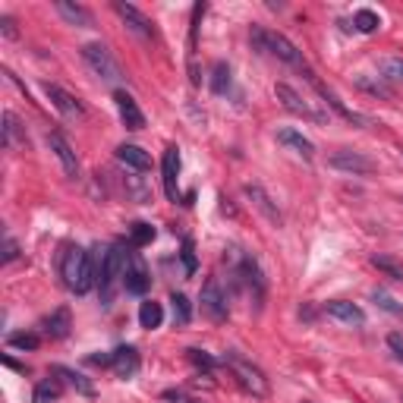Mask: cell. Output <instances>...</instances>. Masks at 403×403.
<instances>
[{
	"instance_id": "obj_4",
	"label": "cell",
	"mask_w": 403,
	"mask_h": 403,
	"mask_svg": "<svg viewBox=\"0 0 403 403\" xmlns=\"http://www.w3.org/2000/svg\"><path fill=\"white\" fill-rule=\"evenodd\" d=\"M221 362L230 369V375L237 378V385L243 387L246 394H252V397H265L268 394V378L262 375V369L249 362L246 356H240L237 350H227V353L221 356Z\"/></svg>"
},
{
	"instance_id": "obj_7",
	"label": "cell",
	"mask_w": 403,
	"mask_h": 403,
	"mask_svg": "<svg viewBox=\"0 0 403 403\" xmlns=\"http://www.w3.org/2000/svg\"><path fill=\"white\" fill-rule=\"evenodd\" d=\"M151 287V274H149V265L145 259L129 249V262H127V274H123V290L133 293V296H145V290Z\"/></svg>"
},
{
	"instance_id": "obj_37",
	"label": "cell",
	"mask_w": 403,
	"mask_h": 403,
	"mask_svg": "<svg viewBox=\"0 0 403 403\" xmlns=\"http://www.w3.org/2000/svg\"><path fill=\"white\" fill-rule=\"evenodd\" d=\"M161 397H164L167 403H202V400H195V397H189L186 391H164L161 394Z\"/></svg>"
},
{
	"instance_id": "obj_13",
	"label": "cell",
	"mask_w": 403,
	"mask_h": 403,
	"mask_svg": "<svg viewBox=\"0 0 403 403\" xmlns=\"http://www.w3.org/2000/svg\"><path fill=\"white\" fill-rule=\"evenodd\" d=\"M114 101H117V111H120L123 127H127V129H133V133H139V129H145V114L139 111V104H136V98H133V95H127L123 89H117Z\"/></svg>"
},
{
	"instance_id": "obj_3",
	"label": "cell",
	"mask_w": 403,
	"mask_h": 403,
	"mask_svg": "<svg viewBox=\"0 0 403 403\" xmlns=\"http://www.w3.org/2000/svg\"><path fill=\"white\" fill-rule=\"evenodd\" d=\"M129 249H133V246H127V243H111V246H107L104 268H101V274H98V290H101L104 306H111L114 296H117V290L123 287V274H127Z\"/></svg>"
},
{
	"instance_id": "obj_16",
	"label": "cell",
	"mask_w": 403,
	"mask_h": 403,
	"mask_svg": "<svg viewBox=\"0 0 403 403\" xmlns=\"http://www.w3.org/2000/svg\"><path fill=\"white\" fill-rule=\"evenodd\" d=\"M48 145H50V151L57 155V161L63 164V173L76 180V177H79V161H76V151H72V145H70L60 133H50V136H48Z\"/></svg>"
},
{
	"instance_id": "obj_28",
	"label": "cell",
	"mask_w": 403,
	"mask_h": 403,
	"mask_svg": "<svg viewBox=\"0 0 403 403\" xmlns=\"http://www.w3.org/2000/svg\"><path fill=\"white\" fill-rule=\"evenodd\" d=\"M60 397V378H45V381H38V387H35V403H50V400H57Z\"/></svg>"
},
{
	"instance_id": "obj_25",
	"label": "cell",
	"mask_w": 403,
	"mask_h": 403,
	"mask_svg": "<svg viewBox=\"0 0 403 403\" xmlns=\"http://www.w3.org/2000/svg\"><path fill=\"white\" fill-rule=\"evenodd\" d=\"M353 82H356V89L375 95V98H394V89H391V85H387L381 76H378V79H372V76H356Z\"/></svg>"
},
{
	"instance_id": "obj_39",
	"label": "cell",
	"mask_w": 403,
	"mask_h": 403,
	"mask_svg": "<svg viewBox=\"0 0 403 403\" xmlns=\"http://www.w3.org/2000/svg\"><path fill=\"white\" fill-rule=\"evenodd\" d=\"M387 347H391L394 356L403 362V334H387Z\"/></svg>"
},
{
	"instance_id": "obj_22",
	"label": "cell",
	"mask_w": 403,
	"mask_h": 403,
	"mask_svg": "<svg viewBox=\"0 0 403 403\" xmlns=\"http://www.w3.org/2000/svg\"><path fill=\"white\" fill-rule=\"evenodd\" d=\"M4 145L6 149H26V133L19 127V117L13 111L4 114Z\"/></svg>"
},
{
	"instance_id": "obj_2",
	"label": "cell",
	"mask_w": 403,
	"mask_h": 403,
	"mask_svg": "<svg viewBox=\"0 0 403 403\" xmlns=\"http://www.w3.org/2000/svg\"><path fill=\"white\" fill-rule=\"evenodd\" d=\"M252 45L255 50H262V54H271V57H277L281 63H287V67L293 70H299V72H306L309 70V63H306V57H303V50H299L293 41L287 38V35H281V32H271V28H262V26H252Z\"/></svg>"
},
{
	"instance_id": "obj_10",
	"label": "cell",
	"mask_w": 403,
	"mask_h": 403,
	"mask_svg": "<svg viewBox=\"0 0 403 403\" xmlns=\"http://www.w3.org/2000/svg\"><path fill=\"white\" fill-rule=\"evenodd\" d=\"M177 177H180V149L171 145V149L164 151V161H161V183H164V193L171 202H180Z\"/></svg>"
},
{
	"instance_id": "obj_35",
	"label": "cell",
	"mask_w": 403,
	"mask_h": 403,
	"mask_svg": "<svg viewBox=\"0 0 403 403\" xmlns=\"http://www.w3.org/2000/svg\"><path fill=\"white\" fill-rule=\"evenodd\" d=\"M180 262H183V271H186L189 277H193L195 271H199V259H195V246H193V240H183Z\"/></svg>"
},
{
	"instance_id": "obj_9",
	"label": "cell",
	"mask_w": 403,
	"mask_h": 403,
	"mask_svg": "<svg viewBox=\"0 0 403 403\" xmlns=\"http://www.w3.org/2000/svg\"><path fill=\"white\" fill-rule=\"evenodd\" d=\"M331 167L334 171L350 173V177H369V173L375 171V161L359 155V151H353V149H340V151H334L331 155Z\"/></svg>"
},
{
	"instance_id": "obj_40",
	"label": "cell",
	"mask_w": 403,
	"mask_h": 403,
	"mask_svg": "<svg viewBox=\"0 0 403 403\" xmlns=\"http://www.w3.org/2000/svg\"><path fill=\"white\" fill-rule=\"evenodd\" d=\"M0 32L6 35V38H16V23H13V16H0Z\"/></svg>"
},
{
	"instance_id": "obj_20",
	"label": "cell",
	"mask_w": 403,
	"mask_h": 403,
	"mask_svg": "<svg viewBox=\"0 0 403 403\" xmlns=\"http://www.w3.org/2000/svg\"><path fill=\"white\" fill-rule=\"evenodd\" d=\"M50 375H57L60 381H67L70 387H76L79 394H82V397H95V385L85 375H79V372H72V369H67V365H54V369H50Z\"/></svg>"
},
{
	"instance_id": "obj_31",
	"label": "cell",
	"mask_w": 403,
	"mask_h": 403,
	"mask_svg": "<svg viewBox=\"0 0 403 403\" xmlns=\"http://www.w3.org/2000/svg\"><path fill=\"white\" fill-rule=\"evenodd\" d=\"M381 79L385 82H403V57H385L381 60Z\"/></svg>"
},
{
	"instance_id": "obj_18",
	"label": "cell",
	"mask_w": 403,
	"mask_h": 403,
	"mask_svg": "<svg viewBox=\"0 0 403 403\" xmlns=\"http://www.w3.org/2000/svg\"><path fill=\"white\" fill-rule=\"evenodd\" d=\"M117 161H120L123 167H129V171H136V173H145L151 167V158H149V151H142L139 145H117Z\"/></svg>"
},
{
	"instance_id": "obj_32",
	"label": "cell",
	"mask_w": 403,
	"mask_h": 403,
	"mask_svg": "<svg viewBox=\"0 0 403 403\" xmlns=\"http://www.w3.org/2000/svg\"><path fill=\"white\" fill-rule=\"evenodd\" d=\"M378 26H381V19H378V13H372V10H359L353 16V28L356 32H362V35L378 32Z\"/></svg>"
},
{
	"instance_id": "obj_8",
	"label": "cell",
	"mask_w": 403,
	"mask_h": 403,
	"mask_svg": "<svg viewBox=\"0 0 403 403\" xmlns=\"http://www.w3.org/2000/svg\"><path fill=\"white\" fill-rule=\"evenodd\" d=\"M199 303H202V312L208 315L211 321H224V318H227V312H230V309H227V293L221 290L217 277H208V281H205Z\"/></svg>"
},
{
	"instance_id": "obj_36",
	"label": "cell",
	"mask_w": 403,
	"mask_h": 403,
	"mask_svg": "<svg viewBox=\"0 0 403 403\" xmlns=\"http://www.w3.org/2000/svg\"><path fill=\"white\" fill-rule=\"evenodd\" d=\"M6 343H10L13 350H35L41 340H38V334H10Z\"/></svg>"
},
{
	"instance_id": "obj_34",
	"label": "cell",
	"mask_w": 403,
	"mask_h": 403,
	"mask_svg": "<svg viewBox=\"0 0 403 403\" xmlns=\"http://www.w3.org/2000/svg\"><path fill=\"white\" fill-rule=\"evenodd\" d=\"M372 299H375L378 309H385V312H391V315H397V318H403V303H397V299H394L391 293L375 290V293H372Z\"/></svg>"
},
{
	"instance_id": "obj_29",
	"label": "cell",
	"mask_w": 403,
	"mask_h": 403,
	"mask_svg": "<svg viewBox=\"0 0 403 403\" xmlns=\"http://www.w3.org/2000/svg\"><path fill=\"white\" fill-rule=\"evenodd\" d=\"M372 265H375L378 271H385L387 277H394V281H403V265L397 259H391V255L375 252V255H372Z\"/></svg>"
},
{
	"instance_id": "obj_14",
	"label": "cell",
	"mask_w": 403,
	"mask_h": 403,
	"mask_svg": "<svg viewBox=\"0 0 403 403\" xmlns=\"http://www.w3.org/2000/svg\"><path fill=\"white\" fill-rule=\"evenodd\" d=\"M325 312L340 321V325H350V328L365 325V312L359 309L356 303H347V299H331V303H325Z\"/></svg>"
},
{
	"instance_id": "obj_15",
	"label": "cell",
	"mask_w": 403,
	"mask_h": 403,
	"mask_svg": "<svg viewBox=\"0 0 403 403\" xmlns=\"http://www.w3.org/2000/svg\"><path fill=\"white\" fill-rule=\"evenodd\" d=\"M243 193L249 195V199H252V205H255V208L262 211V215L268 217L271 224H277V227L284 224V215H281V208H277V205H274V199H271V195H268L265 189L259 186V183H246V186H243Z\"/></svg>"
},
{
	"instance_id": "obj_24",
	"label": "cell",
	"mask_w": 403,
	"mask_h": 403,
	"mask_svg": "<svg viewBox=\"0 0 403 403\" xmlns=\"http://www.w3.org/2000/svg\"><path fill=\"white\" fill-rule=\"evenodd\" d=\"M161 321H164V309H161V303L145 299L142 309H139V325L149 328V331H155V328H161Z\"/></svg>"
},
{
	"instance_id": "obj_33",
	"label": "cell",
	"mask_w": 403,
	"mask_h": 403,
	"mask_svg": "<svg viewBox=\"0 0 403 403\" xmlns=\"http://www.w3.org/2000/svg\"><path fill=\"white\" fill-rule=\"evenodd\" d=\"M171 306H173V321H177V325H189V318H193L189 299L183 296V293H171Z\"/></svg>"
},
{
	"instance_id": "obj_12",
	"label": "cell",
	"mask_w": 403,
	"mask_h": 403,
	"mask_svg": "<svg viewBox=\"0 0 403 403\" xmlns=\"http://www.w3.org/2000/svg\"><path fill=\"white\" fill-rule=\"evenodd\" d=\"M45 92H48L50 104H54L63 117H70V120H82V117H85V107H82V101H79L76 95L63 92L60 85H45Z\"/></svg>"
},
{
	"instance_id": "obj_19",
	"label": "cell",
	"mask_w": 403,
	"mask_h": 403,
	"mask_svg": "<svg viewBox=\"0 0 403 403\" xmlns=\"http://www.w3.org/2000/svg\"><path fill=\"white\" fill-rule=\"evenodd\" d=\"M70 328H72L70 309H57V312H50L48 318L41 321V331H45L50 340H63V337H70Z\"/></svg>"
},
{
	"instance_id": "obj_38",
	"label": "cell",
	"mask_w": 403,
	"mask_h": 403,
	"mask_svg": "<svg viewBox=\"0 0 403 403\" xmlns=\"http://www.w3.org/2000/svg\"><path fill=\"white\" fill-rule=\"evenodd\" d=\"M16 259H19V246H16V240L6 237V240H4V262H16Z\"/></svg>"
},
{
	"instance_id": "obj_30",
	"label": "cell",
	"mask_w": 403,
	"mask_h": 403,
	"mask_svg": "<svg viewBox=\"0 0 403 403\" xmlns=\"http://www.w3.org/2000/svg\"><path fill=\"white\" fill-rule=\"evenodd\" d=\"M186 356H189V362H193L195 369H205V372H215L217 365H224L221 359L208 356V353H205V350H199V347H189V350H186Z\"/></svg>"
},
{
	"instance_id": "obj_27",
	"label": "cell",
	"mask_w": 403,
	"mask_h": 403,
	"mask_svg": "<svg viewBox=\"0 0 403 403\" xmlns=\"http://www.w3.org/2000/svg\"><path fill=\"white\" fill-rule=\"evenodd\" d=\"M151 240H155V227H151V224H145V221H136L133 227H129V246H133V249H142V246H149Z\"/></svg>"
},
{
	"instance_id": "obj_11",
	"label": "cell",
	"mask_w": 403,
	"mask_h": 403,
	"mask_svg": "<svg viewBox=\"0 0 403 403\" xmlns=\"http://www.w3.org/2000/svg\"><path fill=\"white\" fill-rule=\"evenodd\" d=\"M114 10H117V16H120L123 23H127L129 32L139 35V38H151V35H155V28H151V19L145 16L142 10H136L133 4H123V0H117Z\"/></svg>"
},
{
	"instance_id": "obj_6",
	"label": "cell",
	"mask_w": 403,
	"mask_h": 403,
	"mask_svg": "<svg viewBox=\"0 0 403 403\" xmlns=\"http://www.w3.org/2000/svg\"><path fill=\"white\" fill-rule=\"evenodd\" d=\"M274 95H277V101H281V104L287 107L290 114L303 117V120H312V123H325V120H328V114L315 111L309 101H306L303 95L293 89V85H287V82H277V85H274Z\"/></svg>"
},
{
	"instance_id": "obj_23",
	"label": "cell",
	"mask_w": 403,
	"mask_h": 403,
	"mask_svg": "<svg viewBox=\"0 0 403 403\" xmlns=\"http://www.w3.org/2000/svg\"><path fill=\"white\" fill-rule=\"evenodd\" d=\"M277 142H281V145H290V149L299 151L303 158H315V145H312L303 133H296V129H281V133H277Z\"/></svg>"
},
{
	"instance_id": "obj_26",
	"label": "cell",
	"mask_w": 403,
	"mask_h": 403,
	"mask_svg": "<svg viewBox=\"0 0 403 403\" xmlns=\"http://www.w3.org/2000/svg\"><path fill=\"white\" fill-rule=\"evenodd\" d=\"M230 82H233V79H230V67H227L224 60H217L215 70H211V92H215V95H227V92H230Z\"/></svg>"
},
{
	"instance_id": "obj_5",
	"label": "cell",
	"mask_w": 403,
	"mask_h": 403,
	"mask_svg": "<svg viewBox=\"0 0 403 403\" xmlns=\"http://www.w3.org/2000/svg\"><path fill=\"white\" fill-rule=\"evenodd\" d=\"M82 60L89 63V70L101 79V82H107V85H123L127 82L120 63L114 60V54L101 45V41H89V45H82Z\"/></svg>"
},
{
	"instance_id": "obj_21",
	"label": "cell",
	"mask_w": 403,
	"mask_h": 403,
	"mask_svg": "<svg viewBox=\"0 0 403 403\" xmlns=\"http://www.w3.org/2000/svg\"><path fill=\"white\" fill-rule=\"evenodd\" d=\"M57 13H60L63 19H67L70 26H79V28H89L92 26V16H89V10L85 6H79V4H70V0H57Z\"/></svg>"
},
{
	"instance_id": "obj_1",
	"label": "cell",
	"mask_w": 403,
	"mask_h": 403,
	"mask_svg": "<svg viewBox=\"0 0 403 403\" xmlns=\"http://www.w3.org/2000/svg\"><path fill=\"white\" fill-rule=\"evenodd\" d=\"M60 277L63 284H67L70 293H76V296H85L95 284H98V271L92 265V252L82 246H70L67 255H63L60 262Z\"/></svg>"
},
{
	"instance_id": "obj_17",
	"label": "cell",
	"mask_w": 403,
	"mask_h": 403,
	"mask_svg": "<svg viewBox=\"0 0 403 403\" xmlns=\"http://www.w3.org/2000/svg\"><path fill=\"white\" fill-rule=\"evenodd\" d=\"M111 369L117 378H133L139 372V353L136 347H117L111 353Z\"/></svg>"
}]
</instances>
